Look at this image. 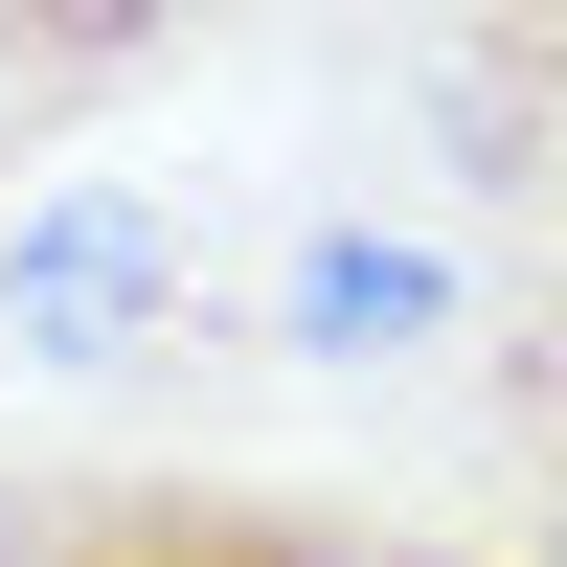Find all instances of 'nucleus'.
Listing matches in <instances>:
<instances>
[{
    "label": "nucleus",
    "mask_w": 567,
    "mask_h": 567,
    "mask_svg": "<svg viewBox=\"0 0 567 567\" xmlns=\"http://www.w3.org/2000/svg\"><path fill=\"white\" fill-rule=\"evenodd\" d=\"M0 567H477V545L272 477H0Z\"/></svg>",
    "instance_id": "obj_1"
},
{
    "label": "nucleus",
    "mask_w": 567,
    "mask_h": 567,
    "mask_svg": "<svg viewBox=\"0 0 567 567\" xmlns=\"http://www.w3.org/2000/svg\"><path fill=\"white\" fill-rule=\"evenodd\" d=\"M432 136L499 250L567 272V0H432Z\"/></svg>",
    "instance_id": "obj_2"
},
{
    "label": "nucleus",
    "mask_w": 567,
    "mask_h": 567,
    "mask_svg": "<svg viewBox=\"0 0 567 567\" xmlns=\"http://www.w3.org/2000/svg\"><path fill=\"white\" fill-rule=\"evenodd\" d=\"M182 296H205V250H182L159 205H23L0 227V341H45V363L182 341Z\"/></svg>",
    "instance_id": "obj_3"
},
{
    "label": "nucleus",
    "mask_w": 567,
    "mask_h": 567,
    "mask_svg": "<svg viewBox=\"0 0 567 567\" xmlns=\"http://www.w3.org/2000/svg\"><path fill=\"white\" fill-rule=\"evenodd\" d=\"M250 0H0V159L69 114H114V91H159L182 45H227Z\"/></svg>",
    "instance_id": "obj_4"
},
{
    "label": "nucleus",
    "mask_w": 567,
    "mask_h": 567,
    "mask_svg": "<svg viewBox=\"0 0 567 567\" xmlns=\"http://www.w3.org/2000/svg\"><path fill=\"white\" fill-rule=\"evenodd\" d=\"M499 477H523V567H567V272L499 296Z\"/></svg>",
    "instance_id": "obj_5"
},
{
    "label": "nucleus",
    "mask_w": 567,
    "mask_h": 567,
    "mask_svg": "<svg viewBox=\"0 0 567 567\" xmlns=\"http://www.w3.org/2000/svg\"><path fill=\"white\" fill-rule=\"evenodd\" d=\"M432 318H454V272H432V250H296V341H341V363H363V341H432Z\"/></svg>",
    "instance_id": "obj_6"
}]
</instances>
